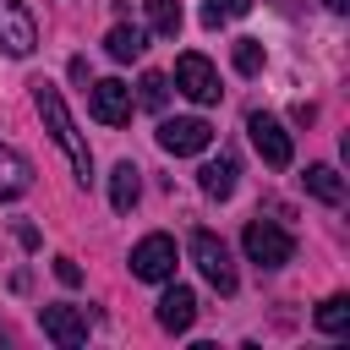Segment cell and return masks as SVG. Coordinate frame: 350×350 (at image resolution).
Segmentation results:
<instances>
[{"label":"cell","instance_id":"6","mask_svg":"<svg viewBox=\"0 0 350 350\" xmlns=\"http://www.w3.org/2000/svg\"><path fill=\"white\" fill-rule=\"evenodd\" d=\"M0 49L16 55V60H27L38 49V22L27 16L22 0H0Z\"/></svg>","mask_w":350,"mask_h":350},{"label":"cell","instance_id":"18","mask_svg":"<svg viewBox=\"0 0 350 350\" xmlns=\"http://www.w3.org/2000/svg\"><path fill=\"white\" fill-rule=\"evenodd\" d=\"M317 328H323V334H350V301H345V295H328V301L317 306Z\"/></svg>","mask_w":350,"mask_h":350},{"label":"cell","instance_id":"4","mask_svg":"<svg viewBox=\"0 0 350 350\" xmlns=\"http://www.w3.org/2000/svg\"><path fill=\"white\" fill-rule=\"evenodd\" d=\"M213 142V126L197 120V115H175V120H159V148L175 153V159H191V153H208Z\"/></svg>","mask_w":350,"mask_h":350},{"label":"cell","instance_id":"17","mask_svg":"<svg viewBox=\"0 0 350 350\" xmlns=\"http://www.w3.org/2000/svg\"><path fill=\"white\" fill-rule=\"evenodd\" d=\"M142 5H148V22H153L159 38H175L180 33V22H186L180 16V0H142Z\"/></svg>","mask_w":350,"mask_h":350},{"label":"cell","instance_id":"2","mask_svg":"<svg viewBox=\"0 0 350 350\" xmlns=\"http://www.w3.org/2000/svg\"><path fill=\"white\" fill-rule=\"evenodd\" d=\"M241 246H246V257H252L257 268H284V262L295 257V235L279 230L273 219H252V224L241 230Z\"/></svg>","mask_w":350,"mask_h":350},{"label":"cell","instance_id":"11","mask_svg":"<svg viewBox=\"0 0 350 350\" xmlns=\"http://www.w3.org/2000/svg\"><path fill=\"white\" fill-rule=\"evenodd\" d=\"M197 323V295L186 290V284H170L164 295H159V328L164 334H186Z\"/></svg>","mask_w":350,"mask_h":350},{"label":"cell","instance_id":"16","mask_svg":"<svg viewBox=\"0 0 350 350\" xmlns=\"http://www.w3.org/2000/svg\"><path fill=\"white\" fill-rule=\"evenodd\" d=\"M197 175H202V191L208 197H230L235 191V159H208Z\"/></svg>","mask_w":350,"mask_h":350},{"label":"cell","instance_id":"21","mask_svg":"<svg viewBox=\"0 0 350 350\" xmlns=\"http://www.w3.org/2000/svg\"><path fill=\"white\" fill-rule=\"evenodd\" d=\"M164 93H170V82H164L159 71H148V77L137 82V98H142V109H164Z\"/></svg>","mask_w":350,"mask_h":350},{"label":"cell","instance_id":"14","mask_svg":"<svg viewBox=\"0 0 350 350\" xmlns=\"http://www.w3.org/2000/svg\"><path fill=\"white\" fill-rule=\"evenodd\" d=\"M137 175H142L137 164H115V175H109V208L115 213H131L137 208V197H142V180Z\"/></svg>","mask_w":350,"mask_h":350},{"label":"cell","instance_id":"8","mask_svg":"<svg viewBox=\"0 0 350 350\" xmlns=\"http://www.w3.org/2000/svg\"><path fill=\"white\" fill-rule=\"evenodd\" d=\"M88 109H93L98 126H126L131 120V88L115 82V77H104V82L88 88Z\"/></svg>","mask_w":350,"mask_h":350},{"label":"cell","instance_id":"7","mask_svg":"<svg viewBox=\"0 0 350 350\" xmlns=\"http://www.w3.org/2000/svg\"><path fill=\"white\" fill-rule=\"evenodd\" d=\"M175 88L191 98V104H219V71L208 66V55H180L175 60Z\"/></svg>","mask_w":350,"mask_h":350},{"label":"cell","instance_id":"22","mask_svg":"<svg viewBox=\"0 0 350 350\" xmlns=\"http://www.w3.org/2000/svg\"><path fill=\"white\" fill-rule=\"evenodd\" d=\"M55 279H60V284H82V268H77L71 257H55Z\"/></svg>","mask_w":350,"mask_h":350},{"label":"cell","instance_id":"19","mask_svg":"<svg viewBox=\"0 0 350 350\" xmlns=\"http://www.w3.org/2000/svg\"><path fill=\"white\" fill-rule=\"evenodd\" d=\"M235 71L241 77H257L262 71V44L257 38H235Z\"/></svg>","mask_w":350,"mask_h":350},{"label":"cell","instance_id":"1","mask_svg":"<svg viewBox=\"0 0 350 350\" xmlns=\"http://www.w3.org/2000/svg\"><path fill=\"white\" fill-rule=\"evenodd\" d=\"M33 104H38V120H44V131L55 137V148L71 159L77 180H93V153H88V142L77 137V120H71V109H66L60 88H55V82H33Z\"/></svg>","mask_w":350,"mask_h":350},{"label":"cell","instance_id":"5","mask_svg":"<svg viewBox=\"0 0 350 350\" xmlns=\"http://www.w3.org/2000/svg\"><path fill=\"white\" fill-rule=\"evenodd\" d=\"M131 273L148 279V284L175 279V241H170V235H142V241L131 246Z\"/></svg>","mask_w":350,"mask_h":350},{"label":"cell","instance_id":"23","mask_svg":"<svg viewBox=\"0 0 350 350\" xmlns=\"http://www.w3.org/2000/svg\"><path fill=\"white\" fill-rule=\"evenodd\" d=\"M323 5H328V11H345V5H350V0H323Z\"/></svg>","mask_w":350,"mask_h":350},{"label":"cell","instance_id":"12","mask_svg":"<svg viewBox=\"0 0 350 350\" xmlns=\"http://www.w3.org/2000/svg\"><path fill=\"white\" fill-rule=\"evenodd\" d=\"M27 186H33V170H27V159H22L16 148H0V202L22 197Z\"/></svg>","mask_w":350,"mask_h":350},{"label":"cell","instance_id":"15","mask_svg":"<svg viewBox=\"0 0 350 350\" xmlns=\"http://www.w3.org/2000/svg\"><path fill=\"white\" fill-rule=\"evenodd\" d=\"M104 49H109V60H137V55L148 49V33H142V27L115 22V27H109V38H104Z\"/></svg>","mask_w":350,"mask_h":350},{"label":"cell","instance_id":"13","mask_svg":"<svg viewBox=\"0 0 350 350\" xmlns=\"http://www.w3.org/2000/svg\"><path fill=\"white\" fill-rule=\"evenodd\" d=\"M301 180H306V191H312L317 202H328V208H339V202H345V180H339V170H334V164H306V175H301Z\"/></svg>","mask_w":350,"mask_h":350},{"label":"cell","instance_id":"3","mask_svg":"<svg viewBox=\"0 0 350 350\" xmlns=\"http://www.w3.org/2000/svg\"><path fill=\"white\" fill-rule=\"evenodd\" d=\"M191 262L202 268V279L219 295H235V262H230V246L213 230H191Z\"/></svg>","mask_w":350,"mask_h":350},{"label":"cell","instance_id":"10","mask_svg":"<svg viewBox=\"0 0 350 350\" xmlns=\"http://www.w3.org/2000/svg\"><path fill=\"white\" fill-rule=\"evenodd\" d=\"M246 131H252V148L262 153V164H273V170H284V164H290V131H284L273 115H252V120H246Z\"/></svg>","mask_w":350,"mask_h":350},{"label":"cell","instance_id":"20","mask_svg":"<svg viewBox=\"0 0 350 350\" xmlns=\"http://www.w3.org/2000/svg\"><path fill=\"white\" fill-rule=\"evenodd\" d=\"M246 11H252V0H208V5H202V22H208V27H219V22L246 16Z\"/></svg>","mask_w":350,"mask_h":350},{"label":"cell","instance_id":"9","mask_svg":"<svg viewBox=\"0 0 350 350\" xmlns=\"http://www.w3.org/2000/svg\"><path fill=\"white\" fill-rule=\"evenodd\" d=\"M38 328H44L60 350L88 345V312H77V306H44V312H38Z\"/></svg>","mask_w":350,"mask_h":350}]
</instances>
